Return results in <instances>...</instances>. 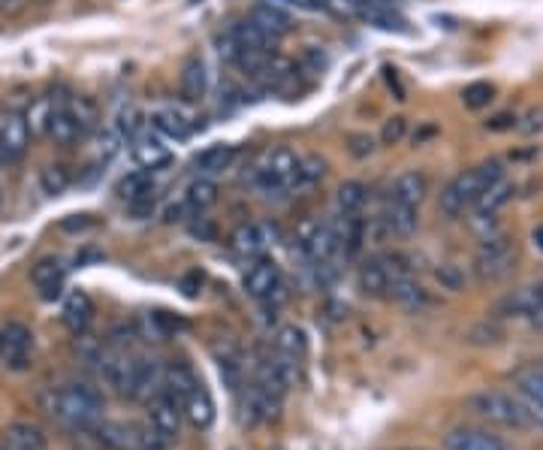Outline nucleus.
I'll return each instance as SVG.
<instances>
[{
  "label": "nucleus",
  "mask_w": 543,
  "mask_h": 450,
  "mask_svg": "<svg viewBox=\"0 0 543 450\" xmlns=\"http://www.w3.org/2000/svg\"><path fill=\"white\" fill-rule=\"evenodd\" d=\"M40 405L55 420L73 429H91L103 420V396L88 384H64L40 393Z\"/></svg>",
  "instance_id": "nucleus-1"
},
{
  "label": "nucleus",
  "mask_w": 543,
  "mask_h": 450,
  "mask_svg": "<svg viewBox=\"0 0 543 450\" xmlns=\"http://www.w3.org/2000/svg\"><path fill=\"white\" fill-rule=\"evenodd\" d=\"M498 179H504V167L501 161H480L474 164L471 170H462L459 176H453L441 197H438V209L447 215V218H459L465 215L468 209H474V203L486 194V188H492Z\"/></svg>",
  "instance_id": "nucleus-2"
},
{
  "label": "nucleus",
  "mask_w": 543,
  "mask_h": 450,
  "mask_svg": "<svg viewBox=\"0 0 543 450\" xmlns=\"http://www.w3.org/2000/svg\"><path fill=\"white\" fill-rule=\"evenodd\" d=\"M468 411L477 414L486 423L504 426V429H528V414L519 399V393H504V390H477L465 399Z\"/></svg>",
  "instance_id": "nucleus-3"
},
{
  "label": "nucleus",
  "mask_w": 543,
  "mask_h": 450,
  "mask_svg": "<svg viewBox=\"0 0 543 450\" xmlns=\"http://www.w3.org/2000/svg\"><path fill=\"white\" fill-rule=\"evenodd\" d=\"M516 269V245L507 236H486L477 257H474V275L486 284L504 281Z\"/></svg>",
  "instance_id": "nucleus-4"
},
{
  "label": "nucleus",
  "mask_w": 543,
  "mask_h": 450,
  "mask_svg": "<svg viewBox=\"0 0 543 450\" xmlns=\"http://www.w3.org/2000/svg\"><path fill=\"white\" fill-rule=\"evenodd\" d=\"M411 275L402 254H381L359 269V290L366 296H390L393 281Z\"/></svg>",
  "instance_id": "nucleus-5"
},
{
  "label": "nucleus",
  "mask_w": 543,
  "mask_h": 450,
  "mask_svg": "<svg viewBox=\"0 0 543 450\" xmlns=\"http://www.w3.org/2000/svg\"><path fill=\"white\" fill-rule=\"evenodd\" d=\"M28 145H31V130L25 115L19 112H7L0 115V164H19L28 155Z\"/></svg>",
  "instance_id": "nucleus-6"
},
{
  "label": "nucleus",
  "mask_w": 543,
  "mask_h": 450,
  "mask_svg": "<svg viewBox=\"0 0 543 450\" xmlns=\"http://www.w3.org/2000/svg\"><path fill=\"white\" fill-rule=\"evenodd\" d=\"M148 429L157 435V438H163V441H172V438H178V429H181V402L178 399H172L166 390H160L157 396H151L148 402Z\"/></svg>",
  "instance_id": "nucleus-7"
},
{
  "label": "nucleus",
  "mask_w": 543,
  "mask_h": 450,
  "mask_svg": "<svg viewBox=\"0 0 543 450\" xmlns=\"http://www.w3.org/2000/svg\"><path fill=\"white\" fill-rule=\"evenodd\" d=\"M278 414H281V396H275L266 387H260L257 381H251L242 396V420L248 426H260V423L275 420Z\"/></svg>",
  "instance_id": "nucleus-8"
},
{
  "label": "nucleus",
  "mask_w": 543,
  "mask_h": 450,
  "mask_svg": "<svg viewBox=\"0 0 543 450\" xmlns=\"http://www.w3.org/2000/svg\"><path fill=\"white\" fill-rule=\"evenodd\" d=\"M4 336V366L13 372H25L31 369V357H34V336L25 324H7Z\"/></svg>",
  "instance_id": "nucleus-9"
},
{
  "label": "nucleus",
  "mask_w": 543,
  "mask_h": 450,
  "mask_svg": "<svg viewBox=\"0 0 543 450\" xmlns=\"http://www.w3.org/2000/svg\"><path fill=\"white\" fill-rule=\"evenodd\" d=\"M447 450H510V444L489 429H474V426H459L444 435Z\"/></svg>",
  "instance_id": "nucleus-10"
},
{
  "label": "nucleus",
  "mask_w": 543,
  "mask_h": 450,
  "mask_svg": "<svg viewBox=\"0 0 543 450\" xmlns=\"http://www.w3.org/2000/svg\"><path fill=\"white\" fill-rule=\"evenodd\" d=\"M245 290L251 299H272L281 290V266L275 260H257L245 272Z\"/></svg>",
  "instance_id": "nucleus-11"
},
{
  "label": "nucleus",
  "mask_w": 543,
  "mask_h": 450,
  "mask_svg": "<svg viewBox=\"0 0 543 450\" xmlns=\"http://www.w3.org/2000/svg\"><path fill=\"white\" fill-rule=\"evenodd\" d=\"M64 278H67V266H64L61 257H43L31 269V281L37 284V290H40V296L46 299V303H52V299L61 296Z\"/></svg>",
  "instance_id": "nucleus-12"
},
{
  "label": "nucleus",
  "mask_w": 543,
  "mask_h": 450,
  "mask_svg": "<svg viewBox=\"0 0 543 450\" xmlns=\"http://www.w3.org/2000/svg\"><path fill=\"white\" fill-rule=\"evenodd\" d=\"M209 91V73L200 55H191L181 64V76H178V94L185 103H200Z\"/></svg>",
  "instance_id": "nucleus-13"
},
{
  "label": "nucleus",
  "mask_w": 543,
  "mask_h": 450,
  "mask_svg": "<svg viewBox=\"0 0 543 450\" xmlns=\"http://www.w3.org/2000/svg\"><path fill=\"white\" fill-rule=\"evenodd\" d=\"M163 372H166V366L157 357H139L136 360V381H133L130 399L148 402L151 396H157L163 390Z\"/></svg>",
  "instance_id": "nucleus-14"
},
{
  "label": "nucleus",
  "mask_w": 543,
  "mask_h": 450,
  "mask_svg": "<svg viewBox=\"0 0 543 450\" xmlns=\"http://www.w3.org/2000/svg\"><path fill=\"white\" fill-rule=\"evenodd\" d=\"M498 309H501L504 315H513V318H531V315H537V312L543 309V281L513 290L510 296L501 299Z\"/></svg>",
  "instance_id": "nucleus-15"
},
{
  "label": "nucleus",
  "mask_w": 543,
  "mask_h": 450,
  "mask_svg": "<svg viewBox=\"0 0 543 450\" xmlns=\"http://www.w3.org/2000/svg\"><path fill=\"white\" fill-rule=\"evenodd\" d=\"M64 327L73 333V336H82L88 333L91 321H94V303L85 290H73L67 299H64Z\"/></svg>",
  "instance_id": "nucleus-16"
},
{
  "label": "nucleus",
  "mask_w": 543,
  "mask_h": 450,
  "mask_svg": "<svg viewBox=\"0 0 543 450\" xmlns=\"http://www.w3.org/2000/svg\"><path fill=\"white\" fill-rule=\"evenodd\" d=\"M230 31H233V37H236V43H239V52L275 55V46H278V40H275L269 31H263V28H260L254 19H245V22L233 25ZM236 58H239V55H236Z\"/></svg>",
  "instance_id": "nucleus-17"
},
{
  "label": "nucleus",
  "mask_w": 543,
  "mask_h": 450,
  "mask_svg": "<svg viewBox=\"0 0 543 450\" xmlns=\"http://www.w3.org/2000/svg\"><path fill=\"white\" fill-rule=\"evenodd\" d=\"M133 158H136V164L142 167V170H160V167H166V164H172V152L169 148L157 139V136H151V133H139L136 139H133Z\"/></svg>",
  "instance_id": "nucleus-18"
},
{
  "label": "nucleus",
  "mask_w": 543,
  "mask_h": 450,
  "mask_svg": "<svg viewBox=\"0 0 543 450\" xmlns=\"http://www.w3.org/2000/svg\"><path fill=\"white\" fill-rule=\"evenodd\" d=\"M426 194H429V179H426L423 173H417V170L396 176V182H393V188H390V200H393V203L414 206V209H420V203L426 200Z\"/></svg>",
  "instance_id": "nucleus-19"
},
{
  "label": "nucleus",
  "mask_w": 543,
  "mask_h": 450,
  "mask_svg": "<svg viewBox=\"0 0 543 450\" xmlns=\"http://www.w3.org/2000/svg\"><path fill=\"white\" fill-rule=\"evenodd\" d=\"M197 387H200V378L194 375V369H191L188 363H172V366H166V372H163V390H166L172 399H178L181 405H185V399H188Z\"/></svg>",
  "instance_id": "nucleus-20"
},
{
  "label": "nucleus",
  "mask_w": 543,
  "mask_h": 450,
  "mask_svg": "<svg viewBox=\"0 0 543 450\" xmlns=\"http://www.w3.org/2000/svg\"><path fill=\"white\" fill-rule=\"evenodd\" d=\"M55 145H73L76 139H82V130L70 112V100H55V112H52V121H49V130H46Z\"/></svg>",
  "instance_id": "nucleus-21"
},
{
  "label": "nucleus",
  "mask_w": 543,
  "mask_h": 450,
  "mask_svg": "<svg viewBox=\"0 0 543 450\" xmlns=\"http://www.w3.org/2000/svg\"><path fill=\"white\" fill-rule=\"evenodd\" d=\"M269 245V233L260 224H239L230 236V248L242 257H260Z\"/></svg>",
  "instance_id": "nucleus-22"
},
{
  "label": "nucleus",
  "mask_w": 543,
  "mask_h": 450,
  "mask_svg": "<svg viewBox=\"0 0 543 450\" xmlns=\"http://www.w3.org/2000/svg\"><path fill=\"white\" fill-rule=\"evenodd\" d=\"M513 194H516V188H513V182H507V179H498L492 188H486V194L474 203V212H477V221H492L510 200H513Z\"/></svg>",
  "instance_id": "nucleus-23"
},
{
  "label": "nucleus",
  "mask_w": 543,
  "mask_h": 450,
  "mask_svg": "<svg viewBox=\"0 0 543 450\" xmlns=\"http://www.w3.org/2000/svg\"><path fill=\"white\" fill-rule=\"evenodd\" d=\"M181 411H185V417H188L191 426H197V429H209V426L215 423V399H212V393H209L203 384L185 399Z\"/></svg>",
  "instance_id": "nucleus-24"
},
{
  "label": "nucleus",
  "mask_w": 543,
  "mask_h": 450,
  "mask_svg": "<svg viewBox=\"0 0 543 450\" xmlns=\"http://www.w3.org/2000/svg\"><path fill=\"white\" fill-rule=\"evenodd\" d=\"M236 161V145H227V142H218V145H209L206 152L197 155V170L203 176H218L224 170H230Z\"/></svg>",
  "instance_id": "nucleus-25"
},
{
  "label": "nucleus",
  "mask_w": 543,
  "mask_h": 450,
  "mask_svg": "<svg viewBox=\"0 0 543 450\" xmlns=\"http://www.w3.org/2000/svg\"><path fill=\"white\" fill-rule=\"evenodd\" d=\"M218 182L215 179H209V176H200V179H194L191 185H188V191H185V206L194 212V215H203V212H209L215 203H218Z\"/></svg>",
  "instance_id": "nucleus-26"
},
{
  "label": "nucleus",
  "mask_w": 543,
  "mask_h": 450,
  "mask_svg": "<svg viewBox=\"0 0 543 450\" xmlns=\"http://www.w3.org/2000/svg\"><path fill=\"white\" fill-rule=\"evenodd\" d=\"M251 19H254L263 31H269L275 40H281L284 34H290V31H293V19H290V13H287V10H278V7H269V4H263V0L254 7Z\"/></svg>",
  "instance_id": "nucleus-27"
},
{
  "label": "nucleus",
  "mask_w": 543,
  "mask_h": 450,
  "mask_svg": "<svg viewBox=\"0 0 543 450\" xmlns=\"http://www.w3.org/2000/svg\"><path fill=\"white\" fill-rule=\"evenodd\" d=\"M390 296L396 299L399 306H405L408 312H420V309H426L429 306V293L411 278V275H405V278H399V281H393V287H390Z\"/></svg>",
  "instance_id": "nucleus-28"
},
{
  "label": "nucleus",
  "mask_w": 543,
  "mask_h": 450,
  "mask_svg": "<svg viewBox=\"0 0 543 450\" xmlns=\"http://www.w3.org/2000/svg\"><path fill=\"white\" fill-rule=\"evenodd\" d=\"M384 221H387L393 236H414L417 227H420V212L414 206H402V203L390 200V206L384 212Z\"/></svg>",
  "instance_id": "nucleus-29"
},
{
  "label": "nucleus",
  "mask_w": 543,
  "mask_h": 450,
  "mask_svg": "<svg viewBox=\"0 0 543 450\" xmlns=\"http://www.w3.org/2000/svg\"><path fill=\"white\" fill-rule=\"evenodd\" d=\"M275 354H281V357H287V360H296V363H302L305 360V351H308V339H305V333L299 330V327H293V324H287V327H281L278 333H275Z\"/></svg>",
  "instance_id": "nucleus-30"
},
{
  "label": "nucleus",
  "mask_w": 543,
  "mask_h": 450,
  "mask_svg": "<svg viewBox=\"0 0 543 450\" xmlns=\"http://www.w3.org/2000/svg\"><path fill=\"white\" fill-rule=\"evenodd\" d=\"M513 390L525 399H534V402H543V366L540 363H528L522 369L513 372Z\"/></svg>",
  "instance_id": "nucleus-31"
},
{
  "label": "nucleus",
  "mask_w": 543,
  "mask_h": 450,
  "mask_svg": "<svg viewBox=\"0 0 543 450\" xmlns=\"http://www.w3.org/2000/svg\"><path fill=\"white\" fill-rule=\"evenodd\" d=\"M97 432H100V438L109 444V447H115V450H139V444H142V435L133 429V426H127V423H97Z\"/></svg>",
  "instance_id": "nucleus-32"
},
{
  "label": "nucleus",
  "mask_w": 543,
  "mask_h": 450,
  "mask_svg": "<svg viewBox=\"0 0 543 450\" xmlns=\"http://www.w3.org/2000/svg\"><path fill=\"white\" fill-rule=\"evenodd\" d=\"M151 127H154L157 133L169 136V139H178V142L191 136L188 118L181 115V112H175V109H157V112L151 115Z\"/></svg>",
  "instance_id": "nucleus-33"
},
{
  "label": "nucleus",
  "mask_w": 543,
  "mask_h": 450,
  "mask_svg": "<svg viewBox=\"0 0 543 450\" xmlns=\"http://www.w3.org/2000/svg\"><path fill=\"white\" fill-rule=\"evenodd\" d=\"M369 200V188L362 182H344L338 191H335V209L338 215H359L362 206Z\"/></svg>",
  "instance_id": "nucleus-34"
},
{
  "label": "nucleus",
  "mask_w": 543,
  "mask_h": 450,
  "mask_svg": "<svg viewBox=\"0 0 543 450\" xmlns=\"http://www.w3.org/2000/svg\"><path fill=\"white\" fill-rule=\"evenodd\" d=\"M4 441L13 450H46V435L37 426H31V423H13L4 432Z\"/></svg>",
  "instance_id": "nucleus-35"
},
{
  "label": "nucleus",
  "mask_w": 543,
  "mask_h": 450,
  "mask_svg": "<svg viewBox=\"0 0 543 450\" xmlns=\"http://www.w3.org/2000/svg\"><path fill=\"white\" fill-rule=\"evenodd\" d=\"M148 191H154L151 170H136V173L124 176V179L118 182V197H121L124 203H133L136 197H142V194H148Z\"/></svg>",
  "instance_id": "nucleus-36"
},
{
  "label": "nucleus",
  "mask_w": 543,
  "mask_h": 450,
  "mask_svg": "<svg viewBox=\"0 0 543 450\" xmlns=\"http://www.w3.org/2000/svg\"><path fill=\"white\" fill-rule=\"evenodd\" d=\"M52 112H55V100H52V97H40V100L31 103V109L25 112V121H28L31 136H40V133L49 130Z\"/></svg>",
  "instance_id": "nucleus-37"
},
{
  "label": "nucleus",
  "mask_w": 543,
  "mask_h": 450,
  "mask_svg": "<svg viewBox=\"0 0 543 450\" xmlns=\"http://www.w3.org/2000/svg\"><path fill=\"white\" fill-rule=\"evenodd\" d=\"M70 170L67 167H61V164H49L43 173H40V188H43V194H49V197H58V194H64L67 188H70Z\"/></svg>",
  "instance_id": "nucleus-38"
},
{
  "label": "nucleus",
  "mask_w": 543,
  "mask_h": 450,
  "mask_svg": "<svg viewBox=\"0 0 543 450\" xmlns=\"http://www.w3.org/2000/svg\"><path fill=\"white\" fill-rule=\"evenodd\" d=\"M326 170H329V164H326V158H320V155H305V158H299V179H296V188L317 185V182L326 176Z\"/></svg>",
  "instance_id": "nucleus-39"
},
{
  "label": "nucleus",
  "mask_w": 543,
  "mask_h": 450,
  "mask_svg": "<svg viewBox=\"0 0 543 450\" xmlns=\"http://www.w3.org/2000/svg\"><path fill=\"white\" fill-rule=\"evenodd\" d=\"M70 112H73V118H76V124H79L82 136H88V133L97 127V121H100L97 106H94L88 97H73V100H70Z\"/></svg>",
  "instance_id": "nucleus-40"
},
{
  "label": "nucleus",
  "mask_w": 543,
  "mask_h": 450,
  "mask_svg": "<svg viewBox=\"0 0 543 450\" xmlns=\"http://www.w3.org/2000/svg\"><path fill=\"white\" fill-rule=\"evenodd\" d=\"M492 100H495V85H489V82H471L462 91V103L468 109H486Z\"/></svg>",
  "instance_id": "nucleus-41"
},
{
  "label": "nucleus",
  "mask_w": 543,
  "mask_h": 450,
  "mask_svg": "<svg viewBox=\"0 0 543 450\" xmlns=\"http://www.w3.org/2000/svg\"><path fill=\"white\" fill-rule=\"evenodd\" d=\"M142 115H139V109H133V106H127V109H121V115H118V136L121 139H127V142H133L139 133H142Z\"/></svg>",
  "instance_id": "nucleus-42"
},
{
  "label": "nucleus",
  "mask_w": 543,
  "mask_h": 450,
  "mask_svg": "<svg viewBox=\"0 0 543 450\" xmlns=\"http://www.w3.org/2000/svg\"><path fill=\"white\" fill-rule=\"evenodd\" d=\"M326 64H329V58H326V52H320V49H314V46H308L305 52H302V58H299V73H308L311 79H317L323 70H326Z\"/></svg>",
  "instance_id": "nucleus-43"
},
{
  "label": "nucleus",
  "mask_w": 543,
  "mask_h": 450,
  "mask_svg": "<svg viewBox=\"0 0 543 450\" xmlns=\"http://www.w3.org/2000/svg\"><path fill=\"white\" fill-rule=\"evenodd\" d=\"M375 139L369 136V133H350L347 136V152H350V158H356V161H366V158H372L375 155Z\"/></svg>",
  "instance_id": "nucleus-44"
},
{
  "label": "nucleus",
  "mask_w": 543,
  "mask_h": 450,
  "mask_svg": "<svg viewBox=\"0 0 543 450\" xmlns=\"http://www.w3.org/2000/svg\"><path fill=\"white\" fill-rule=\"evenodd\" d=\"M516 130H519L522 136H537V133H543V106H531V109H525V112L519 115Z\"/></svg>",
  "instance_id": "nucleus-45"
},
{
  "label": "nucleus",
  "mask_w": 543,
  "mask_h": 450,
  "mask_svg": "<svg viewBox=\"0 0 543 450\" xmlns=\"http://www.w3.org/2000/svg\"><path fill=\"white\" fill-rule=\"evenodd\" d=\"M405 133H408V121H405L402 115H396V118H390V121L384 124L381 142H384V145H399V142L405 139Z\"/></svg>",
  "instance_id": "nucleus-46"
},
{
  "label": "nucleus",
  "mask_w": 543,
  "mask_h": 450,
  "mask_svg": "<svg viewBox=\"0 0 543 450\" xmlns=\"http://www.w3.org/2000/svg\"><path fill=\"white\" fill-rule=\"evenodd\" d=\"M121 142H124V139L118 136V130H115V133H112V130H109V133H103V136H100V142H97V158H100L103 164H106V161H112V158L118 155Z\"/></svg>",
  "instance_id": "nucleus-47"
},
{
  "label": "nucleus",
  "mask_w": 543,
  "mask_h": 450,
  "mask_svg": "<svg viewBox=\"0 0 543 450\" xmlns=\"http://www.w3.org/2000/svg\"><path fill=\"white\" fill-rule=\"evenodd\" d=\"M154 206H157V191H148L142 197H136L133 203H127V209L133 212V218H151L154 215Z\"/></svg>",
  "instance_id": "nucleus-48"
},
{
  "label": "nucleus",
  "mask_w": 543,
  "mask_h": 450,
  "mask_svg": "<svg viewBox=\"0 0 543 450\" xmlns=\"http://www.w3.org/2000/svg\"><path fill=\"white\" fill-rule=\"evenodd\" d=\"M435 278H438L447 290H459V287L465 284L462 269H459V266H453V263H444L441 269H435Z\"/></svg>",
  "instance_id": "nucleus-49"
},
{
  "label": "nucleus",
  "mask_w": 543,
  "mask_h": 450,
  "mask_svg": "<svg viewBox=\"0 0 543 450\" xmlns=\"http://www.w3.org/2000/svg\"><path fill=\"white\" fill-rule=\"evenodd\" d=\"M516 124H519V115L510 112V109H504V112H498V115H492V118L486 121V130L504 133V130H516Z\"/></svg>",
  "instance_id": "nucleus-50"
},
{
  "label": "nucleus",
  "mask_w": 543,
  "mask_h": 450,
  "mask_svg": "<svg viewBox=\"0 0 543 450\" xmlns=\"http://www.w3.org/2000/svg\"><path fill=\"white\" fill-rule=\"evenodd\" d=\"M519 399H522V405H525L528 423L537 426V429H543V402H534V399H525V396H519Z\"/></svg>",
  "instance_id": "nucleus-51"
},
{
  "label": "nucleus",
  "mask_w": 543,
  "mask_h": 450,
  "mask_svg": "<svg viewBox=\"0 0 543 450\" xmlns=\"http://www.w3.org/2000/svg\"><path fill=\"white\" fill-rule=\"evenodd\" d=\"M139 450H169V441H163V438H157L151 429L142 435V444H139Z\"/></svg>",
  "instance_id": "nucleus-52"
},
{
  "label": "nucleus",
  "mask_w": 543,
  "mask_h": 450,
  "mask_svg": "<svg viewBox=\"0 0 543 450\" xmlns=\"http://www.w3.org/2000/svg\"><path fill=\"white\" fill-rule=\"evenodd\" d=\"M181 287H185V293H188V296H197V290L203 287V272H200V269H194L185 281H181Z\"/></svg>",
  "instance_id": "nucleus-53"
},
{
  "label": "nucleus",
  "mask_w": 543,
  "mask_h": 450,
  "mask_svg": "<svg viewBox=\"0 0 543 450\" xmlns=\"http://www.w3.org/2000/svg\"><path fill=\"white\" fill-rule=\"evenodd\" d=\"M61 227H64V230H85V227H94V221H91V215H73V218L64 221Z\"/></svg>",
  "instance_id": "nucleus-54"
},
{
  "label": "nucleus",
  "mask_w": 543,
  "mask_h": 450,
  "mask_svg": "<svg viewBox=\"0 0 543 450\" xmlns=\"http://www.w3.org/2000/svg\"><path fill=\"white\" fill-rule=\"evenodd\" d=\"M384 73H387V85H390V88H396V97H399V100H405V88L399 85V76H396V70H393V67H387Z\"/></svg>",
  "instance_id": "nucleus-55"
},
{
  "label": "nucleus",
  "mask_w": 543,
  "mask_h": 450,
  "mask_svg": "<svg viewBox=\"0 0 543 450\" xmlns=\"http://www.w3.org/2000/svg\"><path fill=\"white\" fill-rule=\"evenodd\" d=\"M22 7H25V0H0V10H4V13H16Z\"/></svg>",
  "instance_id": "nucleus-56"
},
{
  "label": "nucleus",
  "mask_w": 543,
  "mask_h": 450,
  "mask_svg": "<svg viewBox=\"0 0 543 450\" xmlns=\"http://www.w3.org/2000/svg\"><path fill=\"white\" fill-rule=\"evenodd\" d=\"M531 239H534V245H537V251H543V224H540V227H534V233H531Z\"/></svg>",
  "instance_id": "nucleus-57"
},
{
  "label": "nucleus",
  "mask_w": 543,
  "mask_h": 450,
  "mask_svg": "<svg viewBox=\"0 0 543 450\" xmlns=\"http://www.w3.org/2000/svg\"><path fill=\"white\" fill-rule=\"evenodd\" d=\"M0 363H4V336H0Z\"/></svg>",
  "instance_id": "nucleus-58"
}]
</instances>
